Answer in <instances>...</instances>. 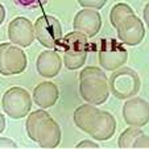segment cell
Wrapping results in <instances>:
<instances>
[{
	"mask_svg": "<svg viewBox=\"0 0 149 149\" xmlns=\"http://www.w3.org/2000/svg\"><path fill=\"white\" fill-rule=\"evenodd\" d=\"M79 94L86 103L100 106L110 96L107 75L96 66H88L79 74Z\"/></svg>",
	"mask_w": 149,
	"mask_h": 149,
	"instance_id": "cell-1",
	"label": "cell"
},
{
	"mask_svg": "<svg viewBox=\"0 0 149 149\" xmlns=\"http://www.w3.org/2000/svg\"><path fill=\"white\" fill-rule=\"evenodd\" d=\"M88 37L81 32H70L65 37H61L57 42V50L63 54V62L69 70H77L82 68L87 58Z\"/></svg>",
	"mask_w": 149,
	"mask_h": 149,
	"instance_id": "cell-2",
	"label": "cell"
},
{
	"mask_svg": "<svg viewBox=\"0 0 149 149\" xmlns=\"http://www.w3.org/2000/svg\"><path fill=\"white\" fill-rule=\"evenodd\" d=\"M140 78L130 68H119L113 70L108 79L110 93L118 99H130L135 96L140 90Z\"/></svg>",
	"mask_w": 149,
	"mask_h": 149,
	"instance_id": "cell-3",
	"label": "cell"
},
{
	"mask_svg": "<svg viewBox=\"0 0 149 149\" xmlns=\"http://www.w3.org/2000/svg\"><path fill=\"white\" fill-rule=\"evenodd\" d=\"M3 110L9 118H25L32 107V98L29 93L23 87H12L7 90L1 99Z\"/></svg>",
	"mask_w": 149,
	"mask_h": 149,
	"instance_id": "cell-4",
	"label": "cell"
},
{
	"mask_svg": "<svg viewBox=\"0 0 149 149\" xmlns=\"http://www.w3.org/2000/svg\"><path fill=\"white\" fill-rule=\"evenodd\" d=\"M28 59L23 49L13 44H0V74L1 75H17L26 69Z\"/></svg>",
	"mask_w": 149,
	"mask_h": 149,
	"instance_id": "cell-5",
	"label": "cell"
},
{
	"mask_svg": "<svg viewBox=\"0 0 149 149\" xmlns=\"http://www.w3.org/2000/svg\"><path fill=\"white\" fill-rule=\"evenodd\" d=\"M34 36L38 40V42L42 46L46 48H56L57 42L62 37V28L58 19L54 16H44L38 17L33 25Z\"/></svg>",
	"mask_w": 149,
	"mask_h": 149,
	"instance_id": "cell-6",
	"label": "cell"
},
{
	"mask_svg": "<svg viewBox=\"0 0 149 149\" xmlns=\"http://www.w3.org/2000/svg\"><path fill=\"white\" fill-rule=\"evenodd\" d=\"M128 59V53L116 40H103L99 50V65L108 71L121 68Z\"/></svg>",
	"mask_w": 149,
	"mask_h": 149,
	"instance_id": "cell-7",
	"label": "cell"
},
{
	"mask_svg": "<svg viewBox=\"0 0 149 149\" xmlns=\"http://www.w3.org/2000/svg\"><path fill=\"white\" fill-rule=\"evenodd\" d=\"M124 121L130 127L143 128L149 121V103L143 98H130L123 106Z\"/></svg>",
	"mask_w": 149,
	"mask_h": 149,
	"instance_id": "cell-8",
	"label": "cell"
},
{
	"mask_svg": "<svg viewBox=\"0 0 149 149\" xmlns=\"http://www.w3.org/2000/svg\"><path fill=\"white\" fill-rule=\"evenodd\" d=\"M115 29L118 31V38L130 46L139 45L145 36L144 24L135 13L127 16Z\"/></svg>",
	"mask_w": 149,
	"mask_h": 149,
	"instance_id": "cell-9",
	"label": "cell"
},
{
	"mask_svg": "<svg viewBox=\"0 0 149 149\" xmlns=\"http://www.w3.org/2000/svg\"><path fill=\"white\" fill-rule=\"evenodd\" d=\"M8 37L12 44H16L20 48H26L33 44L36 38L33 24L26 17H15L8 25Z\"/></svg>",
	"mask_w": 149,
	"mask_h": 149,
	"instance_id": "cell-10",
	"label": "cell"
},
{
	"mask_svg": "<svg viewBox=\"0 0 149 149\" xmlns=\"http://www.w3.org/2000/svg\"><path fill=\"white\" fill-rule=\"evenodd\" d=\"M73 26L77 32H81L87 37H94L102 28V17L96 9L83 8L74 17Z\"/></svg>",
	"mask_w": 149,
	"mask_h": 149,
	"instance_id": "cell-11",
	"label": "cell"
},
{
	"mask_svg": "<svg viewBox=\"0 0 149 149\" xmlns=\"http://www.w3.org/2000/svg\"><path fill=\"white\" fill-rule=\"evenodd\" d=\"M115 131H116V120L113 118V115L107 112V111L100 110L98 112V115L95 116L87 133L95 140L106 141L110 140L115 135Z\"/></svg>",
	"mask_w": 149,
	"mask_h": 149,
	"instance_id": "cell-12",
	"label": "cell"
},
{
	"mask_svg": "<svg viewBox=\"0 0 149 149\" xmlns=\"http://www.w3.org/2000/svg\"><path fill=\"white\" fill-rule=\"evenodd\" d=\"M61 141V128L58 123L50 115L44 120L38 132H37V141L42 148H56Z\"/></svg>",
	"mask_w": 149,
	"mask_h": 149,
	"instance_id": "cell-13",
	"label": "cell"
},
{
	"mask_svg": "<svg viewBox=\"0 0 149 149\" xmlns=\"http://www.w3.org/2000/svg\"><path fill=\"white\" fill-rule=\"evenodd\" d=\"M37 71L41 77L45 78H53L59 73L62 68L61 57L57 52L53 50H45L38 56L36 62Z\"/></svg>",
	"mask_w": 149,
	"mask_h": 149,
	"instance_id": "cell-14",
	"label": "cell"
},
{
	"mask_svg": "<svg viewBox=\"0 0 149 149\" xmlns=\"http://www.w3.org/2000/svg\"><path fill=\"white\" fill-rule=\"evenodd\" d=\"M59 98L58 87L53 82H42L33 90V102L41 108H49L57 103Z\"/></svg>",
	"mask_w": 149,
	"mask_h": 149,
	"instance_id": "cell-15",
	"label": "cell"
},
{
	"mask_svg": "<svg viewBox=\"0 0 149 149\" xmlns=\"http://www.w3.org/2000/svg\"><path fill=\"white\" fill-rule=\"evenodd\" d=\"M99 111L100 110L96 106H94V104H90V103L82 104V106H79L74 111V123H75V125L81 131L87 133Z\"/></svg>",
	"mask_w": 149,
	"mask_h": 149,
	"instance_id": "cell-16",
	"label": "cell"
},
{
	"mask_svg": "<svg viewBox=\"0 0 149 149\" xmlns=\"http://www.w3.org/2000/svg\"><path fill=\"white\" fill-rule=\"evenodd\" d=\"M48 116H49V113L46 112V111H44V108L33 111V112L28 116L25 128H26V133H28L29 139H32L33 141H37V132H38L41 124L44 123V120H45Z\"/></svg>",
	"mask_w": 149,
	"mask_h": 149,
	"instance_id": "cell-17",
	"label": "cell"
},
{
	"mask_svg": "<svg viewBox=\"0 0 149 149\" xmlns=\"http://www.w3.org/2000/svg\"><path fill=\"white\" fill-rule=\"evenodd\" d=\"M133 13H135L133 9L131 8L128 4H125V3L115 4V6L112 7V9H111V12H110V21H111V24H112L113 28H116V26H118L127 16L133 15Z\"/></svg>",
	"mask_w": 149,
	"mask_h": 149,
	"instance_id": "cell-18",
	"label": "cell"
},
{
	"mask_svg": "<svg viewBox=\"0 0 149 149\" xmlns=\"http://www.w3.org/2000/svg\"><path fill=\"white\" fill-rule=\"evenodd\" d=\"M144 131L139 127H131L127 128L119 137V146L120 148H133V143L140 135H143Z\"/></svg>",
	"mask_w": 149,
	"mask_h": 149,
	"instance_id": "cell-19",
	"label": "cell"
},
{
	"mask_svg": "<svg viewBox=\"0 0 149 149\" xmlns=\"http://www.w3.org/2000/svg\"><path fill=\"white\" fill-rule=\"evenodd\" d=\"M83 8H91V9H100L107 3V0H78Z\"/></svg>",
	"mask_w": 149,
	"mask_h": 149,
	"instance_id": "cell-20",
	"label": "cell"
},
{
	"mask_svg": "<svg viewBox=\"0 0 149 149\" xmlns=\"http://www.w3.org/2000/svg\"><path fill=\"white\" fill-rule=\"evenodd\" d=\"M148 146H149V137L145 133L140 135L133 143V148H148Z\"/></svg>",
	"mask_w": 149,
	"mask_h": 149,
	"instance_id": "cell-21",
	"label": "cell"
},
{
	"mask_svg": "<svg viewBox=\"0 0 149 149\" xmlns=\"http://www.w3.org/2000/svg\"><path fill=\"white\" fill-rule=\"evenodd\" d=\"M0 148H17V144L8 137L0 139Z\"/></svg>",
	"mask_w": 149,
	"mask_h": 149,
	"instance_id": "cell-22",
	"label": "cell"
},
{
	"mask_svg": "<svg viewBox=\"0 0 149 149\" xmlns=\"http://www.w3.org/2000/svg\"><path fill=\"white\" fill-rule=\"evenodd\" d=\"M98 143L95 141H91V140H84L81 141L79 144H77V148H98Z\"/></svg>",
	"mask_w": 149,
	"mask_h": 149,
	"instance_id": "cell-23",
	"label": "cell"
},
{
	"mask_svg": "<svg viewBox=\"0 0 149 149\" xmlns=\"http://www.w3.org/2000/svg\"><path fill=\"white\" fill-rule=\"evenodd\" d=\"M4 130H6V118H4V115L0 113V133L3 132Z\"/></svg>",
	"mask_w": 149,
	"mask_h": 149,
	"instance_id": "cell-24",
	"label": "cell"
},
{
	"mask_svg": "<svg viewBox=\"0 0 149 149\" xmlns=\"http://www.w3.org/2000/svg\"><path fill=\"white\" fill-rule=\"evenodd\" d=\"M4 19H6V8L0 4V25H1V23L4 21Z\"/></svg>",
	"mask_w": 149,
	"mask_h": 149,
	"instance_id": "cell-25",
	"label": "cell"
},
{
	"mask_svg": "<svg viewBox=\"0 0 149 149\" xmlns=\"http://www.w3.org/2000/svg\"><path fill=\"white\" fill-rule=\"evenodd\" d=\"M148 9H149V6L146 4L145 8H144V20H145V23L149 24V19H148Z\"/></svg>",
	"mask_w": 149,
	"mask_h": 149,
	"instance_id": "cell-26",
	"label": "cell"
}]
</instances>
